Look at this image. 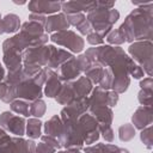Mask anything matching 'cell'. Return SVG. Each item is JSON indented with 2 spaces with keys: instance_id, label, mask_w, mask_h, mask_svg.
<instances>
[{
  "instance_id": "9a60e30c",
  "label": "cell",
  "mask_w": 153,
  "mask_h": 153,
  "mask_svg": "<svg viewBox=\"0 0 153 153\" xmlns=\"http://www.w3.org/2000/svg\"><path fill=\"white\" fill-rule=\"evenodd\" d=\"M87 114L93 116L98 122V128L110 127L114 120V111L111 108L104 104H88Z\"/></svg>"
},
{
  "instance_id": "d6a6232c",
  "label": "cell",
  "mask_w": 153,
  "mask_h": 153,
  "mask_svg": "<svg viewBox=\"0 0 153 153\" xmlns=\"http://www.w3.org/2000/svg\"><path fill=\"white\" fill-rule=\"evenodd\" d=\"M105 38H106V42L109 43V45H112V47H120L121 44H123L126 42V38L120 29H112Z\"/></svg>"
},
{
  "instance_id": "83f0119b",
  "label": "cell",
  "mask_w": 153,
  "mask_h": 153,
  "mask_svg": "<svg viewBox=\"0 0 153 153\" xmlns=\"http://www.w3.org/2000/svg\"><path fill=\"white\" fill-rule=\"evenodd\" d=\"M16 98V87L7 82L5 79L0 81V100L11 104Z\"/></svg>"
},
{
  "instance_id": "52a82bcc",
  "label": "cell",
  "mask_w": 153,
  "mask_h": 153,
  "mask_svg": "<svg viewBox=\"0 0 153 153\" xmlns=\"http://www.w3.org/2000/svg\"><path fill=\"white\" fill-rule=\"evenodd\" d=\"M63 131L59 142L62 148L66 149H78L82 151L84 148V140L79 129L78 120L63 121Z\"/></svg>"
},
{
  "instance_id": "d4e9b609",
  "label": "cell",
  "mask_w": 153,
  "mask_h": 153,
  "mask_svg": "<svg viewBox=\"0 0 153 153\" xmlns=\"http://www.w3.org/2000/svg\"><path fill=\"white\" fill-rule=\"evenodd\" d=\"M0 153H26V140L22 136H11L10 141L0 146Z\"/></svg>"
},
{
  "instance_id": "ffe728a7",
  "label": "cell",
  "mask_w": 153,
  "mask_h": 153,
  "mask_svg": "<svg viewBox=\"0 0 153 153\" xmlns=\"http://www.w3.org/2000/svg\"><path fill=\"white\" fill-rule=\"evenodd\" d=\"M96 7V1H62L61 11L65 14L90 12Z\"/></svg>"
},
{
  "instance_id": "484cf974",
  "label": "cell",
  "mask_w": 153,
  "mask_h": 153,
  "mask_svg": "<svg viewBox=\"0 0 153 153\" xmlns=\"http://www.w3.org/2000/svg\"><path fill=\"white\" fill-rule=\"evenodd\" d=\"M20 18L14 13H8L2 17V27L4 33H17L20 30Z\"/></svg>"
},
{
  "instance_id": "e575fe53",
  "label": "cell",
  "mask_w": 153,
  "mask_h": 153,
  "mask_svg": "<svg viewBox=\"0 0 153 153\" xmlns=\"http://www.w3.org/2000/svg\"><path fill=\"white\" fill-rule=\"evenodd\" d=\"M140 140L145 145L147 149H152L153 147V135H152V126L143 128L140 133Z\"/></svg>"
},
{
  "instance_id": "44dd1931",
  "label": "cell",
  "mask_w": 153,
  "mask_h": 153,
  "mask_svg": "<svg viewBox=\"0 0 153 153\" xmlns=\"http://www.w3.org/2000/svg\"><path fill=\"white\" fill-rule=\"evenodd\" d=\"M67 17V22L69 24V26H74L78 32L80 33V36H87L88 33L92 32V26L88 23V20L86 19V16L84 13H75V14H66Z\"/></svg>"
},
{
  "instance_id": "f5cc1de1",
  "label": "cell",
  "mask_w": 153,
  "mask_h": 153,
  "mask_svg": "<svg viewBox=\"0 0 153 153\" xmlns=\"http://www.w3.org/2000/svg\"><path fill=\"white\" fill-rule=\"evenodd\" d=\"M4 33V27H2V17L0 14V35Z\"/></svg>"
},
{
  "instance_id": "1f68e13d",
  "label": "cell",
  "mask_w": 153,
  "mask_h": 153,
  "mask_svg": "<svg viewBox=\"0 0 153 153\" xmlns=\"http://www.w3.org/2000/svg\"><path fill=\"white\" fill-rule=\"evenodd\" d=\"M47 111V104L43 99H36L30 102V116L35 118H41Z\"/></svg>"
},
{
  "instance_id": "f907efd6",
  "label": "cell",
  "mask_w": 153,
  "mask_h": 153,
  "mask_svg": "<svg viewBox=\"0 0 153 153\" xmlns=\"http://www.w3.org/2000/svg\"><path fill=\"white\" fill-rule=\"evenodd\" d=\"M56 153H81V151H78V149H62V151H56Z\"/></svg>"
},
{
  "instance_id": "60d3db41",
  "label": "cell",
  "mask_w": 153,
  "mask_h": 153,
  "mask_svg": "<svg viewBox=\"0 0 153 153\" xmlns=\"http://www.w3.org/2000/svg\"><path fill=\"white\" fill-rule=\"evenodd\" d=\"M41 141L42 142H44V143H47V145H49L50 147H53V148H55L56 151L59 149H61L62 147H61V145H60V142H59V140L57 139H55V137H53V136H49V135H42L41 136Z\"/></svg>"
},
{
  "instance_id": "f35d334b",
  "label": "cell",
  "mask_w": 153,
  "mask_h": 153,
  "mask_svg": "<svg viewBox=\"0 0 153 153\" xmlns=\"http://www.w3.org/2000/svg\"><path fill=\"white\" fill-rule=\"evenodd\" d=\"M86 41H87L88 44H91V45H93V47L103 45V43H104V38L100 37L98 33H96V32H93V31L86 36Z\"/></svg>"
},
{
  "instance_id": "4316f807",
  "label": "cell",
  "mask_w": 153,
  "mask_h": 153,
  "mask_svg": "<svg viewBox=\"0 0 153 153\" xmlns=\"http://www.w3.org/2000/svg\"><path fill=\"white\" fill-rule=\"evenodd\" d=\"M42 127L43 123L39 118L31 117L26 121V127H25V134L27 135L29 139L36 140L42 136Z\"/></svg>"
},
{
  "instance_id": "5bb4252c",
  "label": "cell",
  "mask_w": 153,
  "mask_h": 153,
  "mask_svg": "<svg viewBox=\"0 0 153 153\" xmlns=\"http://www.w3.org/2000/svg\"><path fill=\"white\" fill-rule=\"evenodd\" d=\"M20 51L7 44L5 41L2 42V62L8 72L18 71L23 67V57Z\"/></svg>"
},
{
  "instance_id": "681fc988",
  "label": "cell",
  "mask_w": 153,
  "mask_h": 153,
  "mask_svg": "<svg viewBox=\"0 0 153 153\" xmlns=\"http://www.w3.org/2000/svg\"><path fill=\"white\" fill-rule=\"evenodd\" d=\"M10 139H11V136L7 134V131L4 130V129L0 127V146L4 145V143H6L7 141H10Z\"/></svg>"
},
{
  "instance_id": "ab89813d",
  "label": "cell",
  "mask_w": 153,
  "mask_h": 153,
  "mask_svg": "<svg viewBox=\"0 0 153 153\" xmlns=\"http://www.w3.org/2000/svg\"><path fill=\"white\" fill-rule=\"evenodd\" d=\"M98 129H99V134H102V137L105 140V142H112L114 141L115 134H114L111 126L110 127H100Z\"/></svg>"
},
{
  "instance_id": "5b68a950",
  "label": "cell",
  "mask_w": 153,
  "mask_h": 153,
  "mask_svg": "<svg viewBox=\"0 0 153 153\" xmlns=\"http://www.w3.org/2000/svg\"><path fill=\"white\" fill-rule=\"evenodd\" d=\"M152 50H153V44L152 41H137L130 43L128 48V54L130 59L139 65L145 74L148 76H152V71H153V62H152Z\"/></svg>"
},
{
  "instance_id": "bcb514c9",
  "label": "cell",
  "mask_w": 153,
  "mask_h": 153,
  "mask_svg": "<svg viewBox=\"0 0 153 153\" xmlns=\"http://www.w3.org/2000/svg\"><path fill=\"white\" fill-rule=\"evenodd\" d=\"M45 16H42V14H36V13H30L29 14V20L31 22H35V23H38L41 25H44V22H45Z\"/></svg>"
},
{
  "instance_id": "f1b7e54d",
  "label": "cell",
  "mask_w": 153,
  "mask_h": 153,
  "mask_svg": "<svg viewBox=\"0 0 153 153\" xmlns=\"http://www.w3.org/2000/svg\"><path fill=\"white\" fill-rule=\"evenodd\" d=\"M10 108H11L12 112L22 115L23 117H29L30 116V103L24 100V99H14L10 104Z\"/></svg>"
},
{
  "instance_id": "8992f818",
  "label": "cell",
  "mask_w": 153,
  "mask_h": 153,
  "mask_svg": "<svg viewBox=\"0 0 153 153\" xmlns=\"http://www.w3.org/2000/svg\"><path fill=\"white\" fill-rule=\"evenodd\" d=\"M90 66H91V63L88 62L86 56L84 54H79L78 56H73L67 62L61 65L57 68L56 73L62 82L73 81V80L78 79L79 76H81V74L85 73V71Z\"/></svg>"
},
{
  "instance_id": "e0dca14e",
  "label": "cell",
  "mask_w": 153,
  "mask_h": 153,
  "mask_svg": "<svg viewBox=\"0 0 153 153\" xmlns=\"http://www.w3.org/2000/svg\"><path fill=\"white\" fill-rule=\"evenodd\" d=\"M153 121V109L152 106H139L131 115V124L135 129L142 130L143 128L152 124Z\"/></svg>"
},
{
  "instance_id": "4dcf8cb0",
  "label": "cell",
  "mask_w": 153,
  "mask_h": 153,
  "mask_svg": "<svg viewBox=\"0 0 153 153\" xmlns=\"http://www.w3.org/2000/svg\"><path fill=\"white\" fill-rule=\"evenodd\" d=\"M135 136V128L131 123H124L118 127V139L122 142H128Z\"/></svg>"
},
{
  "instance_id": "7bdbcfd3",
  "label": "cell",
  "mask_w": 153,
  "mask_h": 153,
  "mask_svg": "<svg viewBox=\"0 0 153 153\" xmlns=\"http://www.w3.org/2000/svg\"><path fill=\"white\" fill-rule=\"evenodd\" d=\"M140 90H145V91H153V79L152 76H147L143 78L142 80H140Z\"/></svg>"
},
{
  "instance_id": "7402d4cb",
  "label": "cell",
  "mask_w": 153,
  "mask_h": 153,
  "mask_svg": "<svg viewBox=\"0 0 153 153\" xmlns=\"http://www.w3.org/2000/svg\"><path fill=\"white\" fill-rule=\"evenodd\" d=\"M62 81L60 80L57 73L53 69L49 71L48 78L44 82V88H43V94L48 98H55L62 86Z\"/></svg>"
},
{
  "instance_id": "ac0fdd59",
  "label": "cell",
  "mask_w": 153,
  "mask_h": 153,
  "mask_svg": "<svg viewBox=\"0 0 153 153\" xmlns=\"http://www.w3.org/2000/svg\"><path fill=\"white\" fill-rule=\"evenodd\" d=\"M44 32L45 33H55L59 31L68 30L69 24L67 22V17L65 13H55L51 16H48L44 22Z\"/></svg>"
},
{
  "instance_id": "ee69618b",
  "label": "cell",
  "mask_w": 153,
  "mask_h": 153,
  "mask_svg": "<svg viewBox=\"0 0 153 153\" xmlns=\"http://www.w3.org/2000/svg\"><path fill=\"white\" fill-rule=\"evenodd\" d=\"M36 153H56V149L41 141L36 145Z\"/></svg>"
},
{
  "instance_id": "74e56055",
  "label": "cell",
  "mask_w": 153,
  "mask_h": 153,
  "mask_svg": "<svg viewBox=\"0 0 153 153\" xmlns=\"http://www.w3.org/2000/svg\"><path fill=\"white\" fill-rule=\"evenodd\" d=\"M49 71H50V69H49L48 67H43L36 75L32 76V80H33L36 84H38L39 86H43L44 82H45V80H47V78H48Z\"/></svg>"
},
{
  "instance_id": "6da1fadb",
  "label": "cell",
  "mask_w": 153,
  "mask_h": 153,
  "mask_svg": "<svg viewBox=\"0 0 153 153\" xmlns=\"http://www.w3.org/2000/svg\"><path fill=\"white\" fill-rule=\"evenodd\" d=\"M134 63L130 56L118 47L109 66L104 68L102 80L97 86L103 90H111L118 94L124 93L130 85L129 68Z\"/></svg>"
},
{
  "instance_id": "836d02e7",
  "label": "cell",
  "mask_w": 153,
  "mask_h": 153,
  "mask_svg": "<svg viewBox=\"0 0 153 153\" xmlns=\"http://www.w3.org/2000/svg\"><path fill=\"white\" fill-rule=\"evenodd\" d=\"M27 76L24 74L23 72V67L18 71H14V72H7V74L5 75V80L7 82H10L11 85H13L14 87H17L22 81H24Z\"/></svg>"
},
{
  "instance_id": "603a6c76",
  "label": "cell",
  "mask_w": 153,
  "mask_h": 153,
  "mask_svg": "<svg viewBox=\"0 0 153 153\" xmlns=\"http://www.w3.org/2000/svg\"><path fill=\"white\" fill-rule=\"evenodd\" d=\"M71 82H72V87H73V91H74L75 99H81V98L88 97L90 93L93 90V84L84 75L79 76L78 79H75Z\"/></svg>"
},
{
  "instance_id": "7a4b0ae2",
  "label": "cell",
  "mask_w": 153,
  "mask_h": 153,
  "mask_svg": "<svg viewBox=\"0 0 153 153\" xmlns=\"http://www.w3.org/2000/svg\"><path fill=\"white\" fill-rule=\"evenodd\" d=\"M126 42L152 41L153 37V2L134 8L118 27Z\"/></svg>"
},
{
  "instance_id": "7c38bea8",
  "label": "cell",
  "mask_w": 153,
  "mask_h": 153,
  "mask_svg": "<svg viewBox=\"0 0 153 153\" xmlns=\"http://www.w3.org/2000/svg\"><path fill=\"white\" fill-rule=\"evenodd\" d=\"M43 86L36 84L32 78H26L16 87V98L24 99L26 102H33L36 99H42Z\"/></svg>"
},
{
  "instance_id": "f6af8a7d",
  "label": "cell",
  "mask_w": 153,
  "mask_h": 153,
  "mask_svg": "<svg viewBox=\"0 0 153 153\" xmlns=\"http://www.w3.org/2000/svg\"><path fill=\"white\" fill-rule=\"evenodd\" d=\"M100 147H102V142L88 145L85 148H82L81 153H100Z\"/></svg>"
},
{
  "instance_id": "2e32d148",
  "label": "cell",
  "mask_w": 153,
  "mask_h": 153,
  "mask_svg": "<svg viewBox=\"0 0 153 153\" xmlns=\"http://www.w3.org/2000/svg\"><path fill=\"white\" fill-rule=\"evenodd\" d=\"M62 1H41V0H32L27 2V8L30 13L42 14V16H51L59 13L61 11Z\"/></svg>"
},
{
  "instance_id": "8fae6325",
  "label": "cell",
  "mask_w": 153,
  "mask_h": 153,
  "mask_svg": "<svg viewBox=\"0 0 153 153\" xmlns=\"http://www.w3.org/2000/svg\"><path fill=\"white\" fill-rule=\"evenodd\" d=\"M0 127L14 136H23L25 134L26 120L22 116H16L11 111H2L0 114Z\"/></svg>"
},
{
  "instance_id": "8d00e7d4",
  "label": "cell",
  "mask_w": 153,
  "mask_h": 153,
  "mask_svg": "<svg viewBox=\"0 0 153 153\" xmlns=\"http://www.w3.org/2000/svg\"><path fill=\"white\" fill-rule=\"evenodd\" d=\"M100 153H130L127 148L112 145V143H102Z\"/></svg>"
},
{
  "instance_id": "ba28073f",
  "label": "cell",
  "mask_w": 153,
  "mask_h": 153,
  "mask_svg": "<svg viewBox=\"0 0 153 153\" xmlns=\"http://www.w3.org/2000/svg\"><path fill=\"white\" fill-rule=\"evenodd\" d=\"M49 39L54 44L67 48V50L72 54L73 53L80 54L85 48L84 38L80 35H78L76 32H74L73 30H63V31L51 33L49 36Z\"/></svg>"
},
{
  "instance_id": "f546056e",
  "label": "cell",
  "mask_w": 153,
  "mask_h": 153,
  "mask_svg": "<svg viewBox=\"0 0 153 153\" xmlns=\"http://www.w3.org/2000/svg\"><path fill=\"white\" fill-rule=\"evenodd\" d=\"M103 71L104 68L100 67V66H94V65H91L84 73V76H86L93 85H98L102 80V76H103Z\"/></svg>"
},
{
  "instance_id": "816d5d0a",
  "label": "cell",
  "mask_w": 153,
  "mask_h": 153,
  "mask_svg": "<svg viewBox=\"0 0 153 153\" xmlns=\"http://www.w3.org/2000/svg\"><path fill=\"white\" fill-rule=\"evenodd\" d=\"M5 75H6L5 68L2 67V65H1V62H0V81H2V80L5 79Z\"/></svg>"
},
{
  "instance_id": "db71d44e",
  "label": "cell",
  "mask_w": 153,
  "mask_h": 153,
  "mask_svg": "<svg viewBox=\"0 0 153 153\" xmlns=\"http://www.w3.org/2000/svg\"><path fill=\"white\" fill-rule=\"evenodd\" d=\"M13 2H14L16 5H24V4H26V1H16V0H14Z\"/></svg>"
},
{
  "instance_id": "b9f144b4",
  "label": "cell",
  "mask_w": 153,
  "mask_h": 153,
  "mask_svg": "<svg viewBox=\"0 0 153 153\" xmlns=\"http://www.w3.org/2000/svg\"><path fill=\"white\" fill-rule=\"evenodd\" d=\"M129 75L133 76L134 79H142L143 75H145V72L142 71V68H141L139 65L134 63V65L129 68Z\"/></svg>"
},
{
  "instance_id": "d590c367",
  "label": "cell",
  "mask_w": 153,
  "mask_h": 153,
  "mask_svg": "<svg viewBox=\"0 0 153 153\" xmlns=\"http://www.w3.org/2000/svg\"><path fill=\"white\" fill-rule=\"evenodd\" d=\"M152 96H153V91L140 90L139 93H137V100L141 105L152 106Z\"/></svg>"
},
{
  "instance_id": "7dc6e473",
  "label": "cell",
  "mask_w": 153,
  "mask_h": 153,
  "mask_svg": "<svg viewBox=\"0 0 153 153\" xmlns=\"http://www.w3.org/2000/svg\"><path fill=\"white\" fill-rule=\"evenodd\" d=\"M97 7L110 10V8L115 7V2L114 1H97Z\"/></svg>"
},
{
  "instance_id": "c3c4849f",
  "label": "cell",
  "mask_w": 153,
  "mask_h": 153,
  "mask_svg": "<svg viewBox=\"0 0 153 153\" xmlns=\"http://www.w3.org/2000/svg\"><path fill=\"white\" fill-rule=\"evenodd\" d=\"M26 153H36V142L31 139L26 140Z\"/></svg>"
},
{
  "instance_id": "30bf717a",
  "label": "cell",
  "mask_w": 153,
  "mask_h": 153,
  "mask_svg": "<svg viewBox=\"0 0 153 153\" xmlns=\"http://www.w3.org/2000/svg\"><path fill=\"white\" fill-rule=\"evenodd\" d=\"M78 124H79V129H80L84 143L88 146V145L96 143V141L99 140L100 134L98 129V122L93 116H91L87 112L78 118Z\"/></svg>"
},
{
  "instance_id": "d6986e66",
  "label": "cell",
  "mask_w": 153,
  "mask_h": 153,
  "mask_svg": "<svg viewBox=\"0 0 153 153\" xmlns=\"http://www.w3.org/2000/svg\"><path fill=\"white\" fill-rule=\"evenodd\" d=\"M74 55L72 53H69L68 50L61 49V48H56L55 45L50 44V57L49 61L47 63V67L49 69H57L61 65H63L65 62H67L69 59H72Z\"/></svg>"
},
{
  "instance_id": "4fadbf2b",
  "label": "cell",
  "mask_w": 153,
  "mask_h": 153,
  "mask_svg": "<svg viewBox=\"0 0 153 153\" xmlns=\"http://www.w3.org/2000/svg\"><path fill=\"white\" fill-rule=\"evenodd\" d=\"M88 109V97L75 99L68 105H65L60 111V118L61 121H71V120H78L80 116L87 112Z\"/></svg>"
},
{
  "instance_id": "277c9868",
  "label": "cell",
  "mask_w": 153,
  "mask_h": 153,
  "mask_svg": "<svg viewBox=\"0 0 153 153\" xmlns=\"http://www.w3.org/2000/svg\"><path fill=\"white\" fill-rule=\"evenodd\" d=\"M86 19L91 24L92 31L98 33L100 37L105 38L112 30L115 23H117V20L120 19V12L115 7L110 10L97 7L96 1V7L87 13Z\"/></svg>"
},
{
  "instance_id": "9c48e42d",
  "label": "cell",
  "mask_w": 153,
  "mask_h": 153,
  "mask_svg": "<svg viewBox=\"0 0 153 153\" xmlns=\"http://www.w3.org/2000/svg\"><path fill=\"white\" fill-rule=\"evenodd\" d=\"M23 65H30L35 67H47L50 57V44L39 45L35 48H27L22 54Z\"/></svg>"
},
{
  "instance_id": "3957f363",
  "label": "cell",
  "mask_w": 153,
  "mask_h": 153,
  "mask_svg": "<svg viewBox=\"0 0 153 153\" xmlns=\"http://www.w3.org/2000/svg\"><path fill=\"white\" fill-rule=\"evenodd\" d=\"M48 41H49V36L48 33L44 32L43 25L31 20L23 23L19 32L5 39L7 44H10L20 53H23L27 48L45 45Z\"/></svg>"
},
{
  "instance_id": "cb8c5ba5",
  "label": "cell",
  "mask_w": 153,
  "mask_h": 153,
  "mask_svg": "<svg viewBox=\"0 0 153 153\" xmlns=\"http://www.w3.org/2000/svg\"><path fill=\"white\" fill-rule=\"evenodd\" d=\"M43 129H44V134L53 136L55 139H60L63 131V123L60 118L59 115H54L51 116L49 120H47L43 123Z\"/></svg>"
}]
</instances>
